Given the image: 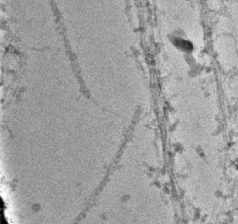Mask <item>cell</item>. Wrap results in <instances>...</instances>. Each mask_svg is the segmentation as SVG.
<instances>
[{
	"label": "cell",
	"mask_w": 238,
	"mask_h": 224,
	"mask_svg": "<svg viewBox=\"0 0 238 224\" xmlns=\"http://www.w3.org/2000/svg\"><path fill=\"white\" fill-rule=\"evenodd\" d=\"M175 45L178 47L180 49L186 51H189L192 49V44L188 41H185L184 39H176L175 41Z\"/></svg>",
	"instance_id": "1"
}]
</instances>
